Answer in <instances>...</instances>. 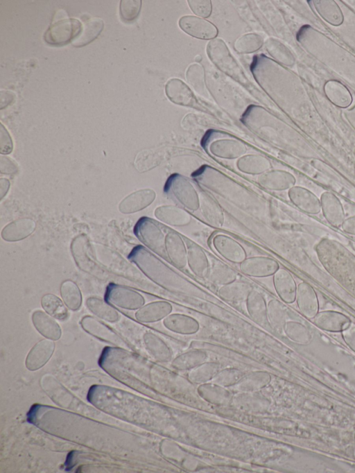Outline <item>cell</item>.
I'll return each mask as SVG.
<instances>
[{"mask_svg": "<svg viewBox=\"0 0 355 473\" xmlns=\"http://www.w3.org/2000/svg\"><path fill=\"white\" fill-rule=\"evenodd\" d=\"M35 228L36 223L33 219L19 218L3 227L1 231V237L6 241H18L30 236Z\"/></svg>", "mask_w": 355, "mask_h": 473, "instance_id": "obj_30", "label": "cell"}, {"mask_svg": "<svg viewBox=\"0 0 355 473\" xmlns=\"http://www.w3.org/2000/svg\"><path fill=\"white\" fill-rule=\"evenodd\" d=\"M207 358L208 354L204 350H190L182 353L173 359L171 361V366L177 370L189 371L205 362Z\"/></svg>", "mask_w": 355, "mask_h": 473, "instance_id": "obj_37", "label": "cell"}, {"mask_svg": "<svg viewBox=\"0 0 355 473\" xmlns=\"http://www.w3.org/2000/svg\"><path fill=\"white\" fill-rule=\"evenodd\" d=\"M162 160V157L159 153L146 150L138 157L136 161V166L140 172H146L157 166Z\"/></svg>", "mask_w": 355, "mask_h": 473, "instance_id": "obj_52", "label": "cell"}, {"mask_svg": "<svg viewBox=\"0 0 355 473\" xmlns=\"http://www.w3.org/2000/svg\"><path fill=\"white\" fill-rule=\"evenodd\" d=\"M80 324L87 333L102 341L116 347L130 349V345L120 335L93 316L83 317Z\"/></svg>", "mask_w": 355, "mask_h": 473, "instance_id": "obj_7", "label": "cell"}, {"mask_svg": "<svg viewBox=\"0 0 355 473\" xmlns=\"http://www.w3.org/2000/svg\"><path fill=\"white\" fill-rule=\"evenodd\" d=\"M173 311L172 304L166 300H157L144 304L135 313V318L143 323H153L164 320Z\"/></svg>", "mask_w": 355, "mask_h": 473, "instance_id": "obj_22", "label": "cell"}, {"mask_svg": "<svg viewBox=\"0 0 355 473\" xmlns=\"http://www.w3.org/2000/svg\"><path fill=\"white\" fill-rule=\"evenodd\" d=\"M187 266L195 276L201 279L207 278L211 266L205 250L192 241L187 244Z\"/></svg>", "mask_w": 355, "mask_h": 473, "instance_id": "obj_19", "label": "cell"}, {"mask_svg": "<svg viewBox=\"0 0 355 473\" xmlns=\"http://www.w3.org/2000/svg\"><path fill=\"white\" fill-rule=\"evenodd\" d=\"M10 187V182L6 178H1L0 180V196L1 199H2L5 195L7 194Z\"/></svg>", "mask_w": 355, "mask_h": 473, "instance_id": "obj_59", "label": "cell"}, {"mask_svg": "<svg viewBox=\"0 0 355 473\" xmlns=\"http://www.w3.org/2000/svg\"><path fill=\"white\" fill-rule=\"evenodd\" d=\"M163 325L168 330L182 335L195 334L200 329V323L196 318L180 313H170L163 320Z\"/></svg>", "mask_w": 355, "mask_h": 473, "instance_id": "obj_23", "label": "cell"}, {"mask_svg": "<svg viewBox=\"0 0 355 473\" xmlns=\"http://www.w3.org/2000/svg\"><path fill=\"white\" fill-rule=\"evenodd\" d=\"M237 273L228 266L217 264L211 266L207 280L215 285L223 286L236 280Z\"/></svg>", "mask_w": 355, "mask_h": 473, "instance_id": "obj_46", "label": "cell"}, {"mask_svg": "<svg viewBox=\"0 0 355 473\" xmlns=\"http://www.w3.org/2000/svg\"><path fill=\"white\" fill-rule=\"evenodd\" d=\"M103 26V21L100 18L85 22L79 35L72 41V44L76 47H81L89 44L100 35Z\"/></svg>", "mask_w": 355, "mask_h": 473, "instance_id": "obj_39", "label": "cell"}, {"mask_svg": "<svg viewBox=\"0 0 355 473\" xmlns=\"http://www.w3.org/2000/svg\"><path fill=\"white\" fill-rule=\"evenodd\" d=\"M321 210L327 221L334 227H341L345 213L340 199L332 192L325 191L320 196Z\"/></svg>", "mask_w": 355, "mask_h": 473, "instance_id": "obj_15", "label": "cell"}, {"mask_svg": "<svg viewBox=\"0 0 355 473\" xmlns=\"http://www.w3.org/2000/svg\"><path fill=\"white\" fill-rule=\"evenodd\" d=\"M178 24L184 33L200 40H213L218 33L214 24L197 16H183L179 19Z\"/></svg>", "mask_w": 355, "mask_h": 473, "instance_id": "obj_10", "label": "cell"}, {"mask_svg": "<svg viewBox=\"0 0 355 473\" xmlns=\"http://www.w3.org/2000/svg\"><path fill=\"white\" fill-rule=\"evenodd\" d=\"M0 134L1 153L9 154L12 150V141L10 134L3 124H1Z\"/></svg>", "mask_w": 355, "mask_h": 473, "instance_id": "obj_55", "label": "cell"}, {"mask_svg": "<svg viewBox=\"0 0 355 473\" xmlns=\"http://www.w3.org/2000/svg\"><path fill=\"white\" fill-rule=\"evenodd\" d=\"M40 385L43 390L58 405L83 413L87 411L91 413L92 408L83 404L72 393L67 390L60 382L51 375H46L40 379Z\"/></svg>", "mask_w": 355, "mask_h": 473, "instance_id": "obj_4", "label": "cell"}, {"mask_svg": "<svg viewBox=\"0 0 355 473\" xmlns=\"http://www.w3.org/2000/svg\"><path fill=\"white\" fill-rule=\"evenodd\" d=\"M154 215L162 223L173 227L185 226L192 221L191 216L186 210L171 205L157 207Z\"/></svg>", "mask_w": 355, "mask_h": 473, "instance_id": "obj_25", "label": "cell"}, {"mask_svg": "<svg viewBox=\"0 0 355 473\" xmlns=\"http://www.w3.org/2000/svg\"><path fill=\"white\" fill-rule=\"evenodd\" d=\"M341 227L345 233L355 236V215L346 218Z\"/></svg>", "mask_w": 355, "mask_h": 473, "instance_id": "obj_58", "label": "cell"}, {"mask_svg": "<svg viewBox=\"0 0 355 473\" xmlns=\"http://www.w3.org/2000/svg\"><path fill=\"white\" fill-rule=\"evenodd\" d=\"M271 380L270 375L266 371H254L243 375L230 389L236 393L260 391L268 386Z\"/></svg>", "mask_w": 355, "mask_h": 473, "instance_id": "obj_32", "label": "cell"}, {"mask_svg": "<svg viewBox=\"0 0 355 473\" xmlns=\"http://www.w3.org/2000/svg\"><path fill=\"white\" fill-rule=\"evenodd\" d=\"M61 297L65 305L72 311H77L82 304V294L78 285L71 280L64 281L60 286Z\"/></svg>", "mask_w": 355, "mask_h": 473, "instance_id": "obj_44", "label": "cell"}, {"mask_svg": "<svg viewBox=\"0 0 355 473\" xmlns=\"http://www.w3.org/2000/svg\"><path fill=\"white\" fill-rule=\"evenodd\" d=\"M215 250L225 259L241 264L247 258L243 246L232 237L225 234H216L211 239Z\"/></svg>", "mask_w": 355, "mask_h": 473, "instance_id": "obj_9", "label": "cell"}, {"mask_svg": "<svg viewBox=\"0 0 355 473\" xmlns=\"http://www.w3.org/2000/svg\"><path fill=\"white\" fill-rule=\"evenodd\" d=\"M295 301L301 313L307 318H314L318 313L319 301L315 289L307 282L297 286Z\"/></svg>", "mask_w": 355, "mask_h": 473, "instance_id": "obj_17", "label": "cell"}, {"mask_svg": "<svg viewBox=\"0 0 355 473\" xmlns=\"http://www.w3.org/2000/svg\"><path fill=\"white\" fill-rule=\"evenodd\" d=\"M236 167L242 173L249 175H261L272 168L270 160L258 154H248L239 158Z\"/></svg>", "mask_w": 355, "mask_h": 473, "instance_id": "obj_34", "label": "cell"}, {"mask_svg": "<svg viewBox=\"0 0 355 473\" xmlns=\"http://www.w3.org/2000/svg\"><path fill=\"white\" fill-rule=\"evenodd\" d=\"M288 196L293 204L305 213L315 215L321 212L320 200L305 187L294 186L288 189Z\"/></svg>", "mask_w": 355, "mask_h": 473, "instance_id": "obj_13", "label": "cell"}, {"mask_svg": "<svg viewBox=\"0 0 355 473\" xmlns=\"http://www.w3.org/2000/svg\"><path fill=\"white\" fill-rule=\"evenodd\" d=\"M82 29L80 22L76 19H65L56 22L46 30L44 39L53 46H62L73 41Z\"/></svg>", "mask_w": 355, "mask_h": 473, "instance_id": "obj_6", "label": "cell"}, {"mask_svg": "<svg viewBox=\"0 0 355 473\" xmlns=\"http://www.w3.org/2000/svg\"><path fill=\"white\" fill-rule=\"evenodd\" d=\"M279 263L266 256L247 257L239 264V269L244 275L256 278L272 276L279 269Z\"/></svg>", "mask_w": 355, "mask_h": 473, "instance_id": "obj_8", "label": "cell"}, {"mask_svg": "<svg viewBox=\"0 0 355 473\" xmlns=\"http://www.w3.org/2000/svg\"><path fill=\"white\" fill-rule=\"evenodd\" d=\"M207 53L210 60L224 74L241 83L248 81L243 69L223 40H211L207 45Z\"/></svg>", "mask_w": 355, "mask_h": 473, "instance_id": "obj_1", "label": "cell"}, {"mask_svg": "<svg viewBox=\"0 0 355 473\" xmlns=\"http://www.w3.org/2000/svg\"><path fill=\"white\" fill-rule=\"evenodd\" d=\"M267 316L270 326L277 331H282L286 323V311L282 303L276 299H271L267 303Z\"/></svg>", "mask_w": 355, "mask_h": 473, "instance_id": "obj_48", "label": "cell"}, {"mask_svg": "<svg viewBox=\"0 0 355 473\" xmlns=\"http://www.w3.org/2000/svg\"><path fill=\"white\" fill-rule=\"evenodd\" d=\"M219 370V363L206 361L189 370L187 377L189 380L193 384L200 385L211 381Z\"/></svg>", "mask_w": 355, "mask_h": 473, "instance_id": "obj_42", "label": "cell"}, {"mask_svg": "<svg viewBox=\"0 0 355 473\" xmlns=\"http://www.w3.org/2000/svg\"><path fill=\"white\" fill-rule=\"evenodd\" d=\"M141 7V0H121L119 11L123 20L131 22L139 15Z\"/></svg>", "mask_w": 355, "mask_h": 473, "instance_id": "obj_53", "label": "cell"}, {"mask_svg": "<svg viewBox=\"0 0 355 473\" xmlns=\"http://www.w3.org/2000/svg\"><path fill=\"white\" fill-rule=\"evenodd\" d=\"M166 257L179 269L187 266V245L182 236L175 231L166 233L164 243Z\"/></svg>", "mask_w": 355, "mask_h": 473, "instance_id": "obj_12", "label": "cell"}, {"mask_svg": "<svg viewBox=\"0 0 355 473\" xmlns=\"http://www.w3.org/2000/svg\"><path fill=\"white\" fill-rule=\"evenodd\" d=\"M199 396L208 403L225 406L232 403L233 395L227 388L211 381L202 384L197 389Z\"/></svg>", "mask_w": 355, "mask_h": 473, "instance_id": "obj_27", "label": "cell"}, {"mask_svg": "<svg viewBox=\"0 0 355 473\" xmlns=\"http://www.w3.org/2000/svg\"><path fill=\"white\" fill-rule=\"evenodd\" d=\"M312 2L319 15L331 26H339L343 23V12L335 1L316 0Z\"/></svg>", "mask_w": 355, "mask_h": 473, "instance_id": "obj_36", "label": "cell"}, {"mask_svg": "<svg viewBox=\"0 0 355 473\" xmlns=\"http://www.w3.org/2000/svg\"><path fill=\"white\" fill-rule=\"evenodd\" d=\"M134 233L152 251L166 257L164 248L166 234L155 221L146 216L140 218L134 227Z\"/></svg>", "mask_w": 355, "mask_h": 473, "instance_id": "obj_3", "label": "cell"}, {"mask_svg": "<svg viewBox=\"0 0 355 473\" xmlns=\"http://www.w3.org/2000/svg\"><path fill=\"white\" fill-rule=\"evenodd\" d=\"M185 78L191 87L198 94L206 92L205 71L198 64H192L187 69Z\"/></svg>", "mask_w": 355, "mask_h": 473, "instance_id": "obj_49", "label": "cell"}, {"mask_svg": "<svg viewBox=\"0 0 355 473\" xmlns=\"http://www.w3.org/2000/svg\"><path fill=\"white\" fill-rule=\"evenodd\" d=\"M201 214L206 222L214 227H221L225 221V215L220 205L208 194H200Z\"/></svg>", "mask_w": 355, "mask_h": 473, "instance_id": "obj_28", "label": "cell"}, {"mask_svg": "<svg viewBox=\"0 0 355 473\" xmlns=\"http://www.w3.org/2000/svg\"><path fill=\"white\" fill-rule=\"evenodd\" d=\"M156 198L153 189H140L130 194L119 204V209L123 214H131L141 211L151 205Z\"/></svg>", "mask_w": 355, "mask_h": 473, "instance_id": "obj_24", "label": "cell"}, {"mask_svg": "<svg viewBox=\"0 0 355 473\" xmlns=\"http://www.w3.org/2000/svg\"><path fill=\"white\" fill-rule=\"evenodd\" d=\"M32 322L37 331L45 338L57 341L62 335V329L53 317L40 310L33 313Z\"/></svg>", "mask_w": 355, "mask_h": 473, "instance_id": "obj_31", "label": "cell"}, {"mask_svg": "<svg viewBox=\"0 0 355 473\" xmlns=\"http://www.w3.org/2000/svg\"><path fill=\"white\" fill-rule=\"evenodd\" d=\"M275 290L282 302L291 304L295 301L297 284L290 272L279 268L273 275Z\"/></svg>", "mask_w": 355, "mask_h": 473, "instance_id": "obj_21", "label": "cell"}, {"mask_svg": "<svg viewBox=\"0 0 355 473\" xmlns=\"http://www.w3.org/2000/svg\"><path fill=\"white\" fill-rule=\"evenodd\" d=\"M264 40L257 33H246L239 37L234 42V49L243 54L251 53L258 51L263 44Z\"/></svg>", "mask_w": 355, "mask_h": 473, "instance_id": "obj_47", "label": "cell"}, {"mask_svg": "<svg viewBox=\"0 0 355 473\" xmlns=\"http://www.w3.org/2000/svg\"><path fill=\"white\" fill-rule=\"evenodd\" d=\"M265 48L266 51L279 63L288 67L295 64V59L293 54L279 40L273 37L267 39L265 42Z\"/></svg>", "mask_w": 355, "mask_h": 473, "instance_id": "obj_40", "label": "cell"}, {"mask_svg": "<svg viewBox=\"0 0 355 473\" xmlns=\"http://www.w3.org/2000/svg\"><path fill=\"white\" fill-rule=\"evenodd\" d=\"M283 330L286 335L295 342L304 343L310 339V335L306 329L297 322H286Z\"/></svg>", "mask_w": 355, "mask_h": 473, "instance_id": "obj_51", "label": "cell"}, {"mask_svg": "<svg viewBox=\"0 0 355 473\" xmlns=\"http://www.w3.org/2000/svg\"><path fill=\"white\" fill-rule=\"evenodd\" d=\"M41 304L45 312L55 319L65 320L68 317L67 307L61 299L54 294L47 293L43 295Z\"/></svg>", "mask_w": 355, "mask_h": 473, "instance_id": "obj_45", "label": "cell"}, {"mask_svg": "<svg viewBox=\"0 0 355 473\" xmlns=\"http://www.w3.org/2000/svg\"><path fill=\"white\" fill-rule=\"evenodd\" d=\"M252 289L250 284L244 282H237L236 280L227 284L220 286L218 289L217 293L225 301L239 302L245 300Z\"/></svg>", "mask_w": 355, "mask_h": 473, "instance_id": "obj_38", "label": "cell"}, {"mask_svg": "<svg viewBox=\"0 0 355 473\" xmlns=\"http://www.w3.org/2000/svg\"><path fill=\"white\" fill-rule=\"evenodd\" d=\"M17 164L8 157L1 156L0 160V171L3 174H13L17 173Z\"/></svg>", "mask_w": 355, "mask_h": 473, "instance_id": "obj_56", "label": "cell"}, {"mask_svg": "<svg viewBox=\"0 0 355 473\" xmlns=\"http://www.w3.org/2000/svg\"><path fill=\"white\" fill-rule=\"evenodd\" d=\"M164 190L172 195L184 208L195 212L200 208V195L184 175L174 173L166 180Z\"/></svg>", "mask_w": 355, "mask_h": 473, "instance_id": "obj_2", "label": "cell"}, {"mask_svg": "<svg viewBox=\"0 0 355 473\" xmlns=\"http://www.w3.org/2000/svg\"><path fill=\"white\" fill-rule=\"evenodd\" d=\"M232 404L239 410L254 413H265L270 406L269 399L260 391L236 393Z\"/></svg>", "mask_w": 355, "mask_h": 473, "instance_id": "obj_11", "label": "cell"}, {"mask_svg": "<svg viewBox=\"0 0 355 473\" xmlns=\"http://www.w3.org/2000/svg\"><path fill=\"white\" fill-rule=\"evenodd\" d=\"M105 300L127 310H137L145 304V298L140 293L115 283L107 286Z\"/></svg>", "mask_w": 355, "mask_h": 473, "instance_id": "obj_5", "label": "cell"}, {"mask_svg": "<svg viewBox=\"0 0 355 473\" xmlns=\"http://www.w3.org/2000/svg\"><path fill=\"white\" fill-rule=\"evenodd\" d=\"M246 309L250 318L263 327L270 325L267 316V303L264 296L258 291L252 289L246 299Z\"/></svg>", "mask_w": 355, "mask_h": 473, "instance_id": "obj_26", "label": "cell"}, {"mask_svg": "<svg viewBox=\"0 0 355 473\" xmlns=\"http://www.w3.org/2000/svg\"><path fill=\"white\" fill-rule=\"evenodd\" d=\"M146 350L157 361L168 363L173 360V352L170 347L157 335L146 332L143 336Z\"/></svg>", "mask_w": 355, "mask_h": 473, "instance_id": "obj_29", "label": "cell"}, {"mask_svg": "<svg viewBox=\"0 0 355 473\" xmlns=\"http://www.w3.org/2000/svg\"><path fill=\"white\" fill-rule=\"evenodd\" d=\"M187 2L191 10L197 16L201 18H207L210 16L212 11L210 0H188Z\"/></svg>", "mask_w": 355, "mask_h": 473, "instance_id": "obj_54", "label": "cell"}, {"mask_svg": "<svg viewBox=\"0 0 355 473\" xmlns=\"http://www.w3.org/2000/svg\"><path fill=\"white\" fill-rule=\"evenodd\" d=\"M314 322L319 327L330 332L343 331L350 320L345 315L332 310L318 312L314 317Z\"/></svg>", "mask_w": 355, "mask_h": 473, "instance_id": "obj_33", "label": "cell"}, {"mask_svg": "<svg viewBox=\"0 0 355 473\" xmlns=\"http://www.w3.org/2000/svg\"><path fill=\"white\" fill-rule=\"evenodd\" d=\"M165 92L168 98L176 105L193 107L197 103L190 87L178 78H171L166 83Z\"/></svg>", "mask_w": 355, "mask_h": 473, "instance_id": "obj_20", "label": "cell"}, {"mask_svg": "<svg viewBox=\"0 0 355 473\" xmlns=\"http://www.w3.org/2000/svg\"><path fill=\"white\" fill-rule=\"evenodd\" d=\"M243 375V372L239 369L227 368L220 370L211 380V382L230 388L234 386Z\"/></svg>", "mask_w": 355, "mask_h": 473, "instance_id": "obj_50", "label": "cell"}, {"mask_svg": "<svg viewBox=\"0 0 355 473\" xmlns=\"http://www.w3.org/2000/svg\"><path fill=\"white\" fill-rule=\"evenodd\" d=\"M88 241L85 235H80L71 243V252L73 253L77 265L83 270H92V261L87 253Z\"/></svg>", "mask_w": 355, "mask_h": 473, "instance_id": "obj_43", "label": "cell"}, {"mask_svg": "<svg viewBox=\"0 0 355 473\" xmlns=\"http://www.w3.org/2000/svg\"><path fill=\"white\" fill-rule=\"evenodd\" d=\"M258 183L264 189L270 191H284L294 187L295 177L290 172L282 169H270L260 175Z\"/></svg>", "mask_w": 355, "mask_h": 473, "instance_id": "obj_14", "label": "cell"}, {"mask_svg": "<svg viewBox=\"0 0 355 473\" xmlns=\"http://www.w3.org/2000/svg\"><path fill=\"white\" fill-rule=\"evenodd\" d=\"M209 150L217 157L234 160L243 156L247 151V147L238 139H220L211 143Z\"/></svg>", "mask_w": 355, "mask_h": 473, "instance_id": "obj_18", "label": "cell"}, {"mask_svg": "<svg viewBox=\"0 0 355 473\" xmlns=\"http://www.w3.org/2000/svg\"><path fill=\"white\" fill-rule=\"evenodd\" d=\"M323 89L327 98L336 106L347 108L352 104V96L349 90L340 81L328 80L324 83Z\"/></svg>", "mask_w": 355, "mask_h": 473, "instance_id": "obj_35", "label": "cell"}, {"mask_svg": "<svg viewBox=\"0 0 355 473\" xmlns=\"http://www.w3.org/2000/svg\"><path fill=\"white\" fill-rule=\"evenodd\" d=\"M343 336L346 343L355 351V325H349L343 330Z\"/></svg>", "mask_w": 355, "mask_h": 473, "instance_id": "obj_57", "label": "cell"}, {"mask_svg": "<svg viewBox=\"0 0 355 473\" xmlns=\"http://www.w3.org/2000/svg\"><path fill=\"white\" fill-rule=\"evenodd\" d=\"M86 305L92 313L105 321L115 322L120 318L119 312L100 298L89 297L86 300Z\"/></svg>", "mask_w": 355, "mask_h": 473, "instance_id": "obj_41", "label": "cell"}, {"mask_svg": "<svg viewBox=\"0 0 355 473\" xmlns=\"http://www.w3.org/2000/svg\"><path fill=\"white\" fill-rule=\"evenodd\" d=\"M54 350L53 341L46 338L38 341L26 357V368L31 371L40 369L50 360Z\"/></svg>", "mask_w": 355, "mask_h": 473, "instance_id": "obj_16", "label": "cell"}]
</instances>
